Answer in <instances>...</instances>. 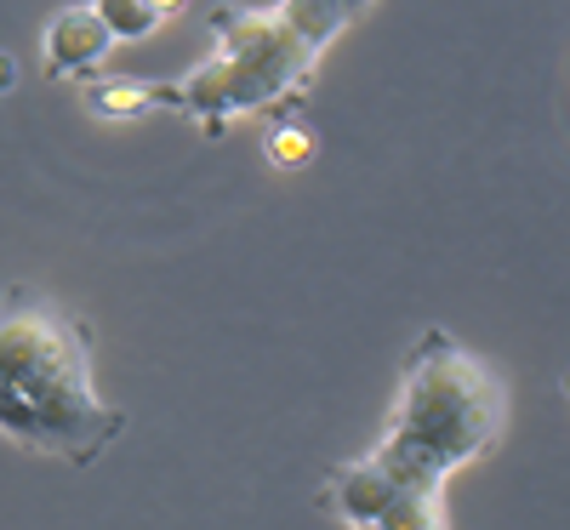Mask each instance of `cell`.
<instances>
[{
    "instance_id": "obj_7",
    "label": "cell",
    "mask_w": 570,
    "mask_h": 530,
    "mask_svg": "<svg viewBox=\"0 0 570 530\" xmlns=\"http://www.w3.org/2000/svg\"><path fill=\"white\" fill-rule=\"evenodd\" d=\"M279 12L292 18V23H297V29H303V35L320 46V52H325V46H331V40H337V35L354 23V12L343 7V0H279Z\"/></svg>"
},
{
    "instance_id": "obj_8",
    "label": "cell",
    "mask_w": 570,
    "mask_h": 530,
    "mask_svg": "<svg viewBox=\"0 0 570 530\" xmlns=\"http://www.w3.org/2000/svg\"><path fill=\"white\" fill-rule=\"evenodd\" d=\"M91 12L104 18V29L115 40H142V35H155L166 18L149 7V0H91Z\"/></svg>"
},
{
    "instance_id": "obj_5",
    "label": "cell",
    "mask_w": 570,
    "mask_h": 530,
    "mask_svg": "<svg viewBox=\"0 0 570 530\" xmlns=\"http://www.w3.org/2000/svg\"><path fill=\"white\" fill-rule=\"evenodd\" d=\"M109 46H115V35L104 29L98 12L91 7H63L40 35V63H46L52 80H86L109 58Z\"/></svg>"
},
{
    "instance_id": "obj_9",
    "label": "cell",
    "mask_w": 570,
    "mask_h": 530,
    "mask_svg": "<svg viewBox=\"0 0 570 530\" xmlns=\"http://www.w3.org/2000/svg\"><path fill=\"white\" fill-rule=\"evenodd\" d=\"M263 149H268V160L274 166H303L308 155H314V137H308V126H297V120H274L268 126V137H263Z\"/></svg>"
},
{
    "instance_id": "obj_6",
    "label": "cell",
    "mask_w": 570,
    "mask_h": 530,
    "mask_svg": "<svg viewBox=\"0 0 570 530\" xmlns=\"http://www.w3.org/2000/svg\"><path fill=\"white\" fill-rule=\"evenodd\" d=\"M80 98L104 120H131L149 109H171V80H98V75H86Z\"/></svg>"
},
{
    "instance_id": "obj_4",
    "label": "cell",
    "mask_w": 570,
    "mask_h": 530,
    "mask_svg": "<svg viewBox=\"0 0 570 530\" xmlns=\"http://www.w3.org/2000/svg\"><path fill=\"white\" fill-rule=\"evenodd\" d=\"M320 502L348 530H451L440 485H416V479L383 468L371 451L331 468Z\"/></svg>"
},
{
    "instance_id": "obj_10",
    "label": "cell",
    "mask_w": 570,
    "mask_h": 530,
    "mask_svg": "<svg viewBox=\"0 0 570 530\" xmlns=\"http://www.w3.org/2000/svg\"><path fill=\"white\" fill-rule=\"evenodd\" d=\"M12 80H18V63H12L7 52H0V91H12Z\"/></svg>"
},
{
    "instance_id": "obj_11",
    "label": "cell",
    "mask_w": 570,
    "mask_h": 530,
    "mask_svg": "<svg viewBox=\"0 0 570 530\" xmlns=\"http://www.w3.org/2000/svg\"><path fill=\"white\" fill-rule=\"evenodd\" d=\"M149 7H155L160 18H171V12H183V7H188V0H149Z\"/></svg>"
},
{
    "instance_id": "obj_12",
    "label": "cell",
    "mask_w": 570,
    "mask_h": 530,
    "mask_svg": "<svg viewBox=\"0 0 570 530\" xmlns=\"http://www.w3.org/2000/svg\"><path fill=\"white\" fill-rule=\"evenodd\" d=\"M343 7H348V12H354V18H360V12H365V7H371V0H343Z\"/></svg>"
},
{
    "instance_id": "obj_1",
    "label": "cell",
    "mask_w": 570,
    "mask_h": 530,
    "mask_svg": "<svg viewBox=\"0 0 570 530\" xmlns=\"http://www.w3.org/2000/svg\"><path fill=\"white\" fill-rule=\"evenodd\" d=\"M126 433V411L91 382V331L46 292L0 297V440L91 468Z\"/></svg>"
},
{
    "instance_id": "obj_2",
    "label": "cell",
    "mask_w": 570,
    "mask_h": 530,
    "mask_svg": "<svg viewBox=\"0 0 570 530\" xmlns=\"http://www.w3.org/2000/svg\"><path fill=\"white\" fill-rule=\"evenodd\" d=\"M502 433H508V382L480 354H468L451 331H428L400 365L394 411L371 457L416 479V485L445 491V479L491 457Z\"/></svg>"
},
{
    "instance_id": "obj_3",
    "label": "cell",
    "mask_w": 570,
    "mask_h": 530,
    "mask_svg": "<svg viewBox=\"0 0 570 530\" xmlns=\"http://www.w3.org/2000/svg\"><path fill=\"white\" fill-rule=\"evenodd\" d=\"M217 52L171 80V115H188L206 137H223L228 120L285 109L320 69V46L285 18L279 7H223L212 12Z\"/></svg>"
}]
</instances>
